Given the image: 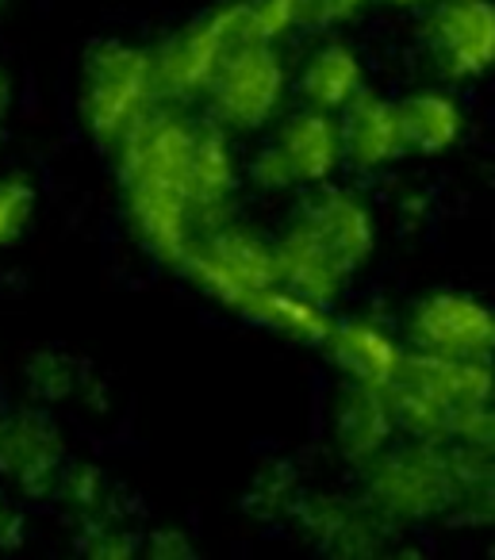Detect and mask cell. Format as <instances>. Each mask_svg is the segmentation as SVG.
<instances>
[{
    "label": "cell",
    "mask_w": 495,
    "mask_h": 560,
    "mask_svg": "<svg viewBox=\"0 0 495 560\" xmlns=\"http://www.w3.org/2000/svg\"><path fill=\"white\" fill-rule=\"evenodd\" d=\"M250 323H257V327L273 330V335H285L292 338V342L300 346H323L326 335H331V307L315 304V300L300 296V292L285 289V284H273V289H265L262 296L250 304L246 312Z\"/></svg>",
    "instance_id": "cell-18"
},
{
    "label": "cell",
    "mask_w": 495,
    "mask_h": 560,
    "mask_svg": "<svg viewBox=\"0 0 495 560\" xmlns=\"http://www.w3.org/2000/svg\"><path fill=\"white\" fill-rule=\"evenodd\" d=\"M0 4H4V0H0Z\"/></svg>",
    "instance_id": "cell-33"
},
{
    "label": "cell",
    "mask_w": 495,
    "mask_h": 560,
    "mask_svg": "<svg viewBox=\"0 0 495 560\" xmlns=\"http://www.w3.org/2000/svg\"><path fill=\"white\" fill-rule=\"evenodd\" d=\"M372 4H392V9H415L423 0H372Z\"/></svg>",
    "instance_id": "cell-32"
},
{
    "label": "cell",
    "mask_w": 495,
    "mask_h": 560,
    "mask_svg": "<svg viewBox=\"0 0 495 560\" xmlns=\"http://www.w3.org/2000/svg\"><path fill=\"white\" fill-rule=\"evenodd\" d=\"M334 445H338L342 457L372 460L380 450H388L395 438V419L388 396L380 388H365V384H342L338 399H334Z\"/></svg>",
    "instance_id": "cell-15"
},
{
    "label": "cell",
    "mask_w": 495,
    "mask_h": 560,
    "mask_svg": "<svg viewBox=\"0 0 495 560\" xmlns=\"http://www.w3.org/2000/svg\"><path fill=\"white\" fill-rule=\"evenodd\" d=\"M449 511L472 526H495V460L457 453V495Z\"/></svg>",
    "instance_id": "cell-22"
},
{
    "label": "cell",
    "mask_w": 495,
    "mask_h": 560,
    "mask_svg": "<svg viewBox=\"0 0 495 560\" xmlns=\"http://www.w3.org/2000/svg\"><path fill=\"white\" fill-rule=\"evenodd\" d=\"M395 116H400V135L407 154H446L449 147H457L464 131V112L441 89H415V93L395 101Z\"/></svg>",
    "instance_id": "cell-17"
},
{
    "label": "cell",
    "mask_w": 495,
    "mask_h": 560,
    "mask_svg": "<svg viewBox=\"0 0 495 560\" xmlns=\"http://www.w3.org/2000/svg\"><path fill=\"white\" fill-rule=\"evenodd\" d=\"M300 480L288 465H269L257 472L254 488L246 495V506L262 518H288L300 506Z\"/></svg>",
    "instance_id": "cell-24"
},
{
    "label": "cell",
    "mask_w": 495,
    "mask_h": 560,
    "mask_svg": "<svg viewBox=\"0 0 495 560\" xmlns=\"http://www.w3.org/2000/svg\"><path fill=\"white\" fill-rule=\"evenodd\" d=\"M296 514L303 518V526L311 529L319 545L334 552H354V549H372V529H377L380 514L365 506H349V503H334V499H300Z\"/></svg>",
    "instance_id": "cell-19"
},
{
    "label": "cell",
    "mask_w": 495,
    "mask_h": 560,
    "mask_svg": "<svg viewBox=\"0 0 495 560\" xmlns=\"http://www.w3.org/2000/svg\"><path fill=\"white\" fill-rule=\"evenodd\" d=\"M9 101H12L9 78H4V73H0V135H4V119H9Z\"/></svg>",
    "instance_id": "cell-31"
},
{
    "label": "cell",
    "mask_w": 495,
    "mask_h": 560,
    "mask_svg": "<svg viewBox=\"0 0 495 560\" xmlns=\"http://www.w3.org/2000/svg\"><path fill=\"white\" fill-rule=\"evenodd\" d=\"M446 442L472 460H495V404L464 411L461 419L453 422Z\"/></svg>",
    "instance_id": "cell-26"
},
{
    "label": "cell",
    "mask_w": 495,
    "mask_h": 560,
    "mask_svg": "<svg viewBox=\"0 0 495 560\" xmlns=\"http://www.w3.org/2000/svg\"><path fill=\"white\" fill-rule=\"evenodd\" d=\"M66 445L62 430L50 422L47 411L24 407V411L0 415V480L27 499H55L62 480Z\"/></svg>",
    "instance_id": "cell-11"
},
{
    "label": "cell",
    "mask_w": 495,
    "mask_h": 560,
    "mask_svg": "<svg viewBox=\"0 0 495 560\" xmlns=\"http://www.w3.org/2000/svg\"><path fill=\"white\" fill-rule=\"evenodd\" d=\"M27 396L32 404L43 407H58V404H70V399H81L85 388L93 384V376L81 369V361H73L70 353L62 350H43L27 361Z\"/></svg>",
    "instance_id": "cell-21"
},
{
    "label": "cell",
    "mask_w": 495,
    "mask_h": 560,
    "mask_svg": "<svg viewBox=\"0 0 495 560\" xmlns=\"http://www.w3.org/2000/svg\"><path fill=\"white\" fill-rule=\"evenodd\" d=\"M426 62L441 81H476L495 70V0H434L418 27Z\"/></svg>",
    "instance_id": "cell-9"
},
{
    "label": "cell",
    "mask_w": 495,
    "mask_h": 560,
    "mask_svg": "<svg viewBox=\"0 0 495 560\" xmlns=\"http://www.w3.org/2000/svg\"><path fill=\"white\" fill-rule=\"evenodd\" d=\"M319 350H326V358L349 384H365V388L380 392L395 381L403 365L400 338L372 319H334L331 335Z\"/></svg>",
    "instance_id": "cell-14"
},
{
    "label": "cell",
    "mask_w": 495,
    "mask_h": 560,
    "mask_svg": "<svg viewBox=\"0 0 495 560\" xmlns=\"http://www.w3.org/2000/svg\"><path fill=\"white\" fill-rule=\"evenodd\" d=\"M365 503L380 518H430L453 506L457 450L449 442L407 438L365 460Z\"/></svg>",
    "instance_id": "cell-4"
},
{
    "label": "cell",
    "mask_w": 495,
    "mask_h": 560,
    "mask_svg": "<svg viewBox=\"0 0 495 560\" xmlns=\"http://www.w3.org/2000/svg\"><path fill=\"white\" fill-rule=\"evenodd\" d=\"M35 215V185L20 173L0 177V249L24 238Z\"/></svg>",
    "instance_id": "cell-25"
},
{
    "label": "cell",
    "mask_w": 495,
    "mask_h": 560,
    "mask_svg": "<svg viewBox=\"0 0 495 560\" xmlns=\"http://www.w3.org/2000/svg\"><path fill=\"white\" fill-rule=\"evenodd\" d=\"M342 142L338 119L319 108H296L277 124V131L257 147L250 158L246 177L262 192H292V188H315L338 173Z\"/></svg>",
    "instance_id": "cell-7"
},
{
    "label": "cell",
    "mask_w": 495,
    "mask_h": 560,
    "mask_svg": "<svg viewBox=\"0 0 495 560\" xmlns=\"http://www.w3.org/2000/svg\"><path fill=\"white\" fill-rule=\"evenodd\" d=\"M142 552H154V557H185V552H193V545H188L177 529H162V534L142 541Z\"/></svg>",
    "instance_id": "cell-30"
},
{
    "label": "cell",
    "mask_w": 495,
    "mask_h": 560,
    "mask_svg": "<svg viewBox=\"0 0 495 560\" xmlns=\"http://www.w3.org/2000/svg\"><path fill=\"white\" fill-rule=\"evenodd\" d=\"M142 541L127 534L124 522H101V526H85L81 529V552L89 557H104V560H124L131 552H139Z\"/></svg>",
    "instance_id": "cell-27"
},
{
    "label": "cell",
    "mask_w": 495,
    "mask_h": 560,
    "mask_svg": "<svg viewBox=\"0 0 495 560\" xmlns=\"http://www.w3.org/2000/svg\"><path fill=\"white\" fill-rule=\"evenodd\" d=\"M24 545V511L12 499V488L0 480V549H20Z\"/></svg>",
    "instance_id": "cell-29"
},
{
    "label": "cell",
    "mask_w": 495,
    "mask_h": 560,
    "mask_svg": "<svg viewBox=\"0 0 495 560\" xmlns=\"http://www.w3.org/2000/svg\"><path fill=\"white\" fill-rule=\"evenodd\" d=\"M372 0H311V27H342L357 20Z\"/></svg>",
    "instance_id": "cell-28"
},
{
    "label": "cell",
    "mask_w": 495,
    "mask_h": 560,
    "mask_svg": "<svg viewBox=\"0 0 495 560\" xmlns=\"http://www.w3.org/2000/svg\"><path fill=\"white\" fill-rule=\"evenodd\" d=\"M338 142H342V165L357 173H380L407 158L400 135V116L395 101L361 89L346 108L338 112Z\"/></svg>",
    "instance_id": "cell-13"
},
{
    "label": "cell",
    "mask_w": 495,
    "mask_h": 560,
    "mask_svg": "<svg viewBox=\"0 0 495 560\" xmlns=\"http://www.w3.org/2000/svg\"><path fill=\"white\" fill-rule=\"evenodd\" d=\"M296 223H303L349 272H357L372 257L377 246V223L372 211L354 188L315 185V192L303 196L300 208L292 211Z\"/></svg>",
    "instance_id": "cell-12"
},
{
    "label": "cell",
    "mask_w": 495,
    "mask_h": 560,
    "mask_svg": "<svg viewBox=\"0 0 495 560\" xmlns=\"http://www.w3.org/2000/svg\"><path fill=\"white\" fill-rule=\"evenodd\" d=\"M55 499L73 514L81 529L101 526V522H124L119 491L96 465H66L62 480L55 488Z\"/></svg>",
    "instance_id": "cell-20"
},
{
    "label": "cell",
    "mask_w": 495,
    "mask_h": 560,
    "mask_svg": "<svg viewBox=\"0 0 495 560\" xmlns=\"http://www.w3.org/2000/svg\"><path fill=\"white\" fill-rule=\"evenodd\" d=\"M162 104L154 50L139 43L104 39L81 66V124L89 139L116 150Z\"/></svg>",
    "instance_id": "cell-3"
},
{
    "label": "cell",
    "mask_w": 495,
    "mask_h": 560,
    "mask_svg": "<svg viewBox=\"0 0 495 560\" xmlns=\"http://www.w3.org/2000/svg\"><path fill=\"white\" fill-rule=\"evenodd\" d=\"M200 119L177 101H162L112 154L119 196L135 238L162 265L177 269L204 231L193 200V147Z\"/></svg>",
    "instance_id": "cell-1"
},
{
    "label": "cell",
    "mask_w": 495,
    "mask_h": 560,
    "mask_svg": "<svg viewBox=\"0 0 495 560\" xmlns=\"http://www.w3.org/2000/svg\"><path fill=\"white\" fill-rule=\"evenodd\" d=\"M407 346L434 358L495 361V307L469 292H430L411 307Z\"/></svg>",
    "instance_id": "cell-10"
},
{
    "label": "cell",
    "mask_w": 495,
    "mask_h": 560,
    "mask_svg": "<svg viewBox=\"0 0 495 560\" xmlns=\"http://www.w3.org/2000/svg\"><path fill=\"white\" fill-rule=\"evenodd\" d=\"M395 430L407 438L446 442L453 422L472 407L495 404V361L434 358L403 350V365L384 388Z\"/></svg>",
    "instance_id": "cell-2"
},
{
    "label": "cell",
    "mask_w": 495,
    "mask_h": 560,
    "mask_svg": "<svg viewBox=\"0 0 495 560\" xmlns=\"http://www.w3.org/2000/svg\"><path fill=\"white\" fill-rule=\"evenodd\" d=\"M177 272H185L204 296L246 319L250 304L277 284V257H273V242L265 234L227 215L196 234Z\"/></svg>",
    "instance_id": "cell-5"
},
{
    "label": "cell",
    "mask_w": 495,
    "mask_h": 560,
    "mask_svg": "<svg viewBox=\"0 0 495 560\" xmlns=\"http://www.w3.org/2000/svg\"><path fill=\"white\" fill-rule=\"evenodd\" d=\"M365 89V66L357 50L342 39H326L308 50L296 70V93L308 108L338 116L349 101Z\"/></svg>",
    "instance_id": "cell-16"
},
{
    "label": "cell",
    "mask_w": 495,
    "mask_h": 560,
    "mask_svg": "<svg viewBox=\"0 0 495 560\" xmlns=\"http://www.w3.org/2000/svg\"><path fill=\"white\" fill-rule=\"evenodd\" d=\"M288 93V66L280 43L246 39L219 62L204 89L208 119L223 131H262L277 119Z\"/></svg>",
    "instance_id": "cell-6"
},
{
    "label": "cell",
    "mask_w": 495,
    "mask_h": 560,
    "mask_svg": "<svg viewBox=\"0 0 495 560\" xmlns=\"http://www.w3.org/2000/svg\"><path fill=\"white\" fill-rule=\"evenodd\" d=\"M246 39H250V27H246V4L242 0H227L219 9L204 12L200 20L185 24L181 32H173L154 50L162 101L188 104L196 96H204V89H208L211 73L219 70V62Z\"/></svg>",
    "instance_id": "cell-8"
},
{
    "label": "cell",
    "mask_w": 495,
    "mask_h": 560,
    "mask_svg": "<svg viewBox=\"0 0 495 560\" xmlns=\"http://www.w3.org/2000/svg\"><path fill=\"white\" fill-rule=\"evenodd\" d=\"M250 39L280 43L300 27H311V0H242Z\"/></svg>",
    "instance_id": "cell-23"
}]
</instances>
